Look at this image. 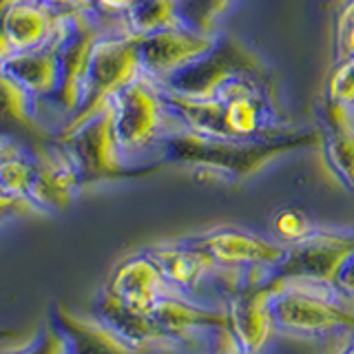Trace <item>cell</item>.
Returning <instances> with one entry per match:
<instances>
[{
  "label": "cell",
  "mask_w": 354,
  "mask_h": 354,
  "mask_svg": "<svg viewBox=\"0 0 354 354\" xmlns=\"http://www.w3.org/2000/svg\"><path fill=\"white\" fill-rule=\"evenodd\" d=\"M326 97L343 104H354V58L335 66L326 84Z\"/></svg>",
  "instance_id": "cell-25"
},
{
  "label": "cell",
  "mask_w": 354,
  "mask_h": 354,
  "mask_svg": "<svg viewBox=\"0 0 354 354\" xmlns=\"http://www.w3.org/2000/svg\"><path fill=\"white\" fill-rule=\"evenodd\" d=\"M328 354H354V341L348 337V341H346V343H341L339 348H335V350L328 352Z\"/></svg>",
  "instance_id": "cell-32"
},
{
  "label": "cell",
  "mask_w": 354,
  "mask_h": 354,
  "mask_svg": "<svg viewBox=\"0 0 354 354\" xmlns=\"http://www.w3.org/2000/svg\"><path fill=\"white\" fill-rule=\"evenodd\" d=\"M350 339L354 341V328H352V332H350Z\"/></svg>",
  "instance_id": "cell-36"
},
{
  "label": "cell",
  "mask_w": 354,
  "mask_h": 354,
  "mask_svg": "<svg viewBox=\"0 0 354 354\" xmlns=\"http://www.w3.org/2000/svg\"><path fill=\"white\" fill-rule=\"evenodd\" d=\"M180 239L191 248L204 252L217 268L239 272L270 274L286 254V243L237 226H217Z\"/></svg>",
  "instance_id": "cell-7"
},
{
  "label": "cell",
  "mask_w": 354,
  "mask_h": 354,
  "mask_svg": "<svg viewBox=\"0 0 354 354\" xmlns=\"http://www.w3.org/2000/svg\"><path fill=\"white\" fill-rule=\"evenodd\" d=\"M140 73L142 66L138 53V38L127 33L124 25L120 20L115 27L106 29L97 38L84 77L82 104L64 127L84 122L86 118L109 109L115 93H120Z\"/></svg>",
  "instance_id": "cell-5"
},
{
  "label": "cell",
  "mask_w": 354,
  "mask_h": 354,
  "mask_svg": "<svg viewBox=\"0 0 354 354\" xmlns=\"http://www.w3.org/2000/svg\"><path fill=\"white\" fill-rule=\"evenodd\" d=\"M122 25L136 38L177 27V0H140L122 16Z\"/></svg>",
  "instance_id": "cell-20"
},
{
  "label": "cell",
  "mask_w": 354,
  "mask_h": 354,
  "mask_svg": "<svg viewBox=\"0 0 354 354\" xmlns=\"http://www.w3.org/2000/svg\"><path fill=\"white\" fill-rule=\"evenodd\" d=\"M31 149L36 155V177H33L27 195V206L31 208V213L53 215L69 208L84 188L69 153L58 138Z\"/></svg>",
  "instance_id": "cell-10"
},
{
  "label": "cell",
  "mask_w": 354,
  "mask_h": 354,
  "mask_svg": "<svg viewBox=\"0 0 354 354\" xmlns=\"http://www.w3.org/2000/svg\"><path fill=\"white\" fill-rule=\"evenodd\" d=\"M11 339H16L14 330H0V346H3L5 341H11Z\"/></svg>",
  "instance_id": "cell-34"
},
{
  "label": "cell",
  "mask_w": 354,
  "mask_h": 354,
  "mask_svg": "<svg viewBox=\"0 0 354 354\" xmlns=\"http://www.w3.org/2000/svg\"><path fill=\"white\" fill-rule=\"evenodd\" d=\"M237 0H177L180 25L197 33H219L217 22Z\"/></svg>",
  "instance_id": "cell-22"
},
{
  "label": "cell",
  "mask_w": 354,
  "mask_h": 354,
  "mask_svg": "<svg viewBox=\"0 0 354 354\" xmlns=\"http://www.w3.org/2000/svg\"><path fill=\"white\" fill-rule=\"evenodd\" d=\"M55 138L60 140L73 160L82 186L149 175V171L136 169L124 160L113 136L111 109L100 111V113L86 118L84 122H77V124L60 129Z\"/></svg>",
  "instance_id": "cell-6"
},
{
  "label": "cell",
  "mask_w": 354,
  "mask_h": 354,
  "mask_svg": "<svg viewBox=\"0 0 354 354\" xmlns=\"http://www.w3.org/2000/svg\"><path fill=\"white\" fill-rule=\"evenodd\" d=\"M149 315L175 341H197L219 328H228L224 308L199 304L195 297H188L180 290L164 295Z\"/></svg>",
  "instance_id": "cell-13"
},
{
  "label": "cell",
  "mask_w": 354,
  "mask_h": 354,
  "mask_svg": "<svg viewBox=\"0 0 354 354\" xmlns=\"http://www.w3.org/2000/svg\"><path fill=\"white\" fill-rule=\"evenodd\" d=\"M270 226H272V239L286 243V246L308 237L310 232L317 230V224L308 217L306 210L295 206H286L281 210H277Z\"/></svg>",
  "instance_id": "cell-24"
},
{
  "label": "cell",
  "mask_w": 354,
  "mask_h": 354,
  "mask_svg": "<svg viewBox=\"0 0 354 354\" xmlns=\"http://www.w3.org/2000/svg\"><path fill=\"white\" fill-rule=\"evenodd\" d=\"M208 354H248V352L235 341L228 328H219L208 335Z\"/></svg>",
  "instance_id": "cell-27"
},
{
  "label": "cell",
  "mask_w": 354,
  "mask_h": 354,
  "mask_svg": "<svg viewBox=\"0 0 354 354\" xmlns=\"http://www.w3.org/2000/svg\"><path fill=\"white\" fill-rule=\"evenodd\" d=\"M49 321L60 328L69 343V354H142L122 341L93 313L82 315L62 304H53Z\"/></svg>",
  "instance_id": "cell-17"
},
{
  "label": "cell",
  "mask_w": 354,
  "mask_h": 354,
  "mask_svg": "<svg viewBox=\"0 0 354 354\" xmlns=\"http://www.w3.org/2000/svg\"><path fill=\"white\" fill-rule=\"evenodd\" d=\"M31 213L27 204L22 202H14V199H7L0 195V221H5L9 217H16V215H27Z\"/></svg>",
  "instance_id": "cell-29"
},
{
  "label": "cell",
  "mask_w": 354,
  "mask_h": 354,
  "mask_svg": "<svg viewBox=\"0 0 354 354\" xmlns=\"http://www.w3.org/2000/svg\"><path fill=\"white\" fill-rule=\"evenodd\" d=\"M217 36L219 33H197L182 25L142 36L138 38L142 71L162 82L213 49Z\"/></svg>",
  "instance_id": "cell-11"
},
{
  "label": "cell",
  "mask_w": 354,
  "mask_h": 354,
  "mask_svg": "<svg viewBox=\"0 0 354 354\" xmlns=\"http://www.w3.org/2000/svg\"><path fill=\"white\" fill-rule=\"evenodd\" d=\"M93 315L102 321L106 328L113 330L122 341L129 343L131 348H136L142 354H158V352L180 346V343H186V341L171 339L158 324H155L151 315L124 306L111 292H106L104 288L97 292L93 301Z\"/></svg>",
  "instance_id": "cell-14"
},
{
  "label": "cell",
  "mask_w": 354,
  "mask_h": 354,
  "mask_svg": "<svg viewBox=\"0 0 354 354\" xmlns=\"http://www.w3.org/2000/svg\"><path fill=\"white\" fill-rule=\"evenodd\" d=\"M5 5H7V0H0V64H3L11 53V47H9V42L5 38V31H3V11H5Z\"/></svg>",
  "instance_id": "cell-30"
},
{
  "label": "cell",
  "mask_w": 354,
  "mask_h": 354,
  "mask_svg": "<svg viewBox=\"0 0 354 354\" xmlns=\"http://www.w3.org/2000/svg\"><path fill=\"white\" fill-rule=\"evenodd\" d=\"M158 354H208V337L197 339V341L180 343V346L169 348V350L158 352Z\"/></svg>",
  "instance_id": "cell-28"
},
{
  "label": "cell",
  "mask_w": 354,
  "mask_h": 354,
  "mask_svg": "<svg viewBox=\"0 0 354 354\" xmlns=\"http://www.w3.org/2000/svg\"><path fill=\"white\" fill-rule=\"evenodd\" d=\"M354 252V228H319L308 237L288 243L283 259L270 270L268 279H304L330 283L341 261Z\"/></svg>",
  "instance_id": "cell-8"
},
{
  "label": "cell",
  "mask_w": 354,
  "mask_h": 354,
  "mask_svg": "<svg viewBox=\"0 0 354 354\" xmlns=\"http://www.w3.org/2000/svg\"><path fill=\"white\" fill-rule=\"evenodd\" d=\"M252 77V80L274 84L270 66L259 58L248 44H243L235 36L219 33L213 49L206 51L202 58L186 64L184 69L175 71L160 84L169 93L191 100H210L228 84Z\"/></svg>",
  "instance_id": "cell-4"
},
{
  "label": "cell",
  "mask_w": 354,
  "mask_h": 354,
  "mask_svg": "<svg viewBox=\"0 0 354 354\" xmlns=\"http://www.w3.org/2000/svg\"><path fill=\"white\" fill-rule=\"evenodd\" d=\"M55 136L40 100L0 71V138L38 147Z\"/></svg>",
  "instance_id": "cell-12"
},
{
  "label": "cell",
  "mask_w": 354,
  "mask_h": 354,
  "mask_svg": "<svg viewBox=\"0 0 354 354\" xmlns=\"http://www.w3.org/2000/svg\"><path fill=\"white\" fill-rule=\"evenodd\" d=\"M313 144H321L319 131H288L266 140H226L177 129L162 142L160 158L166 166H191L199 175H210L221 184L237 186L279 155Z\"/></svg>",
  "instance_id": "cell-1"
},
{
  "label": "cell",
  "mask_w": 354,
  "mask_h": 354,
  "mask_svg": "<svg viewBox=\"0 0 354 354\" xmlns=\"http://www.w3.org/2000/svg\"><path fill=\"white\" fill-rule=\"evenodd\" d=\"M60 9L42 0H7L3 11V31L11 51H31L47 47L58 29Z\"/></svg>",
  "instance_id": "cell-16"
},
{
  "label": "cell",
  "mask_w": 354,
  "mask_h": 354,
  "mask_svg": "<svg viewBox=\"0 0 354 354\" xmlns=\"http://www.w3.org/2000/svg\"><path fill=\"white\" fill-rule=\"evenodd\" d=\"M228 330L248 354H263L277 335L270 313L268 272H252L226 297Z\"/></svg>",
  "instance_id": "cell-9"
},
{
  "label": "cell",
  "mask_w": 354,
  "mask_h": 354,
  "mask_svg": "<svg viewBox=\"0 0 354 354\" xmlns=\"http://www.w3.org/2000/svg\"><path fill=\"white\" fill-rule=\"evenodd\" d=\"M0 71L18 82L33 97H38L42 104L49 102L60 88V60L53 42L40 49L11 53L0 64Z\"/></svg>",
  "instance_id": "cell-19"
},
{
  "label": "cell",
  "mask_w": 354,
  "mask_h": 354,
  "mask_svg": "<svg viewBox=\"0 0 354 354\" xmlns=\"http://www.w3.org/2000/svg\"><path fill=\"white\" fill-rule=\"evenodd\" d=\"M109 109L113 136L124 160L149 173L166 166L160 158L162 142L182 127L166 106L162 84L142 71L115 93Z\"/></svg>",
  "instance_id": "cell-2"
},
{
  "label": "cell",
  "mask_w": 354,
  "mask_h": 354,
  "mask_svg": "<svg viewBox=\"0 0 354 354\" xmlns=\"http://www.w3.org/2000/svg\"><path fill=\"white\" fill-rule=\"evenodd\" d=\"M97 0H66V9L73 11H97Z\"/></svg>",
  "instance_id": "cell-31"
},
{
  "label": "cell",
  "mask_w": 354,
  "mask_h": 354,
  "mask_svg": "<svg viewBox=\"0 0 354 354\" xmlns=\"http://www.w3.org/2000/svg\"><path fill=\"white\" fill-rule=\"evenodd\" d=\"M104 290L113 295L124 306L149 315L151 308L164 295L173 292L175 288H171L169 281L164 279V274L147 254V250H142L138 254L124 257L111 270Z\"/></svg>",
  "instance_id": "cell-15"
},
{
  "label": "cell",
  "mask_w": 354,
  "mask_h": 354,
  "mask_svg": "<svg viewBox=\"0 0 354 354\" xmlns=\"http://www.w3.org/2000/svg\"><path fill=\"white\" fill-rule=\"evenodd\" d=\"M332 288L348 301L354 304V252H350L346 259L341 261L335 277H332Z\"/></svg>",
  "instance_id": "cell-26"
},
{
  "label": "cell",
  "mask_w": 354,
  "mask_h": 354,
  "mask_svg": "<svg viewBox=\"0 0 354 354\" xmlns=\"http://www.w3.org/2000/svg\"><path fill=\"white\" fill-rule=\"evenodd\" d=\"M147 254L155 261V266L164 274L171 288L188 297H195L210 274L219 268L210 261L204 252L191 248L182 239H169L147 248Z\"/></svg>",
  "instance_id": "cell-18"
},
{
  "label": "cell",
  "mask_w": 354,
  "mask_h": 354,
  "mask_svg": "<svg viewBox=\"0 0 354 354\" xmlns=\"http://www.w3.org/2000/svg\"><path fill=\"white\" fill-rule=\"evenodd\" d=\"M270 313L277 335L321 339L330 350L339 348L354 328V304L330 283L270 279Z\"/></svg>",
  "instance_id": "cell-3"
},
{
  "label": "cell",
  "mask_w": 354,
  "mask_h": 354,
  "mask_svg": "<svg viewBox=\"0 0 354 354\" xmlns=\"http://www.w3.org/2000/svg\"><path fill=\"white\" fill-rule=\"evenodd\" d=\"M0 354H69V343L60 328L47 319L22 346H0Z\"/></svg>",
  "instance_id": "cell-23"
},
{
  "label": "cell",
  "mask_w": 354,
  "mask_h": 354,
  "mask_svg": "<svg viewBox=\"0 0 354 354\" xmlns=\"http://www.w3.org/2000/svg\"><path fill=\"white\" fill-rule=\"evenodd\" d=\"M42 3H47V5L60 9V11H69V9H66V0H42Z\"/></svg>",
  "instance_id": "cell-33"
},
{
  "label": "cell",
  "mask_w": 354,
  "mask_h": 354,
  "mask_svg": "<svg viewBox=\"0 0 354 354\" xmlns=\"http://www.w3.org/2000/svg\"><path fill=\"white\" fill-rule=\"evenodd\" d=\"M7 140H9V138H0V155H3V151H5V147H7Z\"/></svg>",
  "instance_id": "cell-35"
},
{
  "label": "cell",
  "mask_w": 354,
  "mask_h": 354,
  "mask_svg": "<svg viewBox=\"0 0 354 354\" xmlns=\"http://www.w3.org/2000/svg\"><path fill=\"white\" fill-rule=\"evenodd\" d=\"M321 149L330 173L354 191V127L339 131H321Z\"/></svg>",
  "instance_id": "cell-21"
}]
</instances>
